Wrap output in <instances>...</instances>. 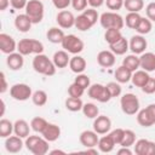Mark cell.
<instances>
[{
    "label": "cell",
    "instance_id": "obj_24",
    "mask_svg": "<svg viewBox=\"0 0 155 155\" xmlns=\"http://www.w3.org/2000/svg\"><path fill=\"white\" fill-rule=\"evenodd\" d=\"M109 48H110V51H111L115 56H122V54H125V53L130 50V46H128L127 39H125V38L122 36V38L119 39L116 42L109 45Z\"/></svg>",
    "mask_w": 155,
    "mask_h": 155
},
{
    "label": "cell",
    "instance_id": "obj_32",
    "mask_svg": "<svg viewBox=\"0 0 155 155\" xmlns=\"http://www.w3.org/2000/svg\"><path fill=\"white\" fill-rule=\"evenodd\" d=\"M153 29V23L148 18V17H142L137 28H136V31L140 35H145V34H149Z\"/></svg>",
    "mask_w": 155,
    "mask_h": 155
},
{
    "label": "cell",
    "instance_id": "obj_30",
    "mask_svg": "<svg viewBox=\"0 0 155 155\" xmlns=\"http://www.w3.org/2000/svg\"><path fill=\"white\" fill-rule=\"evenodd\" d=\"M17 51L23 54L28 56L33 53V39H22L17 44Z\"/></svg>",
    "mask_w": 155,
    "mask_h": 155
},
{
    "label": "cell",
    "instance_id": "obj_11",
    "mask_svg": "<svg viewBox=\"0 0 155 155\" xmlns=\"http://www.w3.org/2000/svg\"><path fill=\"white\" fill-rule=\"evenodd\" d=\"M79 140L81 143V145H84L85 148H94L98 145V140H99V137H98V133L93 130H86V131H82L80 133V137H79Z\"/></svg>",
    "mask_w": 155,
    "mask_h": 155
},
{
    "label": "cell",
    "instance_id": "obj_13",
    "mask_svg": "<svg viewBox=\"0 0 155 155\" xmlns=\"http://www.w3.org/2000/svg\"><path fill=\"white\" fill-rule=\"evenodd\" d=\"M111 128V120L107 115H98L93 121V130L98 134H107Z\"/></svg>",
    "mask_w": 155,
    "mask_h": 155
},
{
    "label": "cell",
    "instance_id": "obj_21",
    "mask_svg": "<svg viewBox=\"0 0 155 155\" xmlns=\"http://www.w3.org/2000/svg\"><path fill=\"white\" fill-rule=\"evenodd\" d=\"M42 137L46 139V140H48V142H54V140H57L58 138H59V136H61V128H59V126L58 125H56V124H47V126H46V128L42 131Z\"/></svg>",
    "mask_w": 155,
    "mask_h": 155
},
{
    "label": "cell",
    "instance_id": "obj_4",
    "mask_svg": "<svg viewBox=\"0 0 155 155\" xmlns=\"http://www.w3.org/2000/svg\"><path fill=\"white\" fill-rule=\"evenodd\" d=\"M121 110L126 115H134L139 110V99L134 93H125L120 98Z\"/></svg>",
    "mask_w": 155,
    "mask_h": 155
},
{
    "label": "cell",
    "instance_id": "obj_34",
    "mask_svg": "<svg viewBox=\"0 0 155 155\" xmlns=\"http://www.w3.org/2000/svg\"><path fill=\"white\" fill-rule=\"evenodd\" d=\"M75 27L80 31H86V30H90L93 27V24L87 19V17L84 13H81L78 17H75Z\"/></svg>",
    "mask_w": 155,
    "mask_h": 155
},
{
    "label": "cell",
    "instance_id": "obj_10",
    "mask_svg": "<svg viewBox=\"0 0 155 155\" xmlns=\"http://www.w3.org/2000/svg\"><path fill=\"white\" fill-rule=\"evenodd\" d=\"M56 22L58 23L59 28L62 29H69L75 25V17L73 12L68 10H61L56 16Z\"/></svg>",
    "mask_w": 155,
    "mask_h": 155
},
{
    "label": "cell",
    "instance_id": "obj_6",
    "mask_svg": "<svg viewBox=\"0 0 155 155\" xmlns=\"http://www.w3.org/2000/svg\"><path fill=\"white\" fill-rule=\"evenodd\" d=\"M61 45L68 53H71V54H79L80 52L84 51V47H85L84 41L74 34L65 35Z\"/></svg>",
    "mask_w": 155,
    "mask_h": 155
},
{
    "label": "cell",
    "instance_id": "obj_50",
    "mask_svg": "<svg viewBox=\"0 0 155 155\" xmlns=\"http://www.w3.org/2000/svg\"><path fill=\"white\" fill-rule=\"evenodd\" d=\"M87 4H88L87 0H71V6H73V8L76 10V11H81V12L86 10Z\"/></svg>",
    "mask_w": 155,
    "mask_h": 155
},
{
    "label": "cell",
    "instance_id": "obj_49",
    "mask_svg": "<svg viewBox=\"0 0 155 155\" xmlns=\"http://www.w3.org/2000/svg\"><path fill=\"white\" fill-rule=\"evenodd\" d=\"M142 91H143L144 93H147V94H153V93H155V78H151V76H150V79L147 81V84L142 87Z\"/></svg>",
    "mask_w": 155,
    "mask_h": 155
},
{
    "label": "cell",
    "instance_id": "obj_22",
    "mask_svg": "<svg viewBox=\"0 0 155 155\" xmlns=\"http://www.w3.org/2000/svg\"><path fill=\"white\" fill-rule=\"evenodd\" d=\"M86 65H87V63H86L85 58L81 57V56H79V54H75L74 57L70 58L69 68H70V70H71L73 73H75V74H81V73H84L85 69H86Z\"/></svg>",
    "mask_w": 155,
    "mask_h": 155
},
{
    "label": "cell",
    "instance_id": "obj_18",
    "mask_svg": "<svg viewBox=\"0 0 155 155\" xmlns=\"http://www.w3.org/2000/svg\"><path fill=\"white\" fill-rule=\"evenodd\" d=\"M6 64H7V67L11 70H19V69H22L23 68V64H24L23 54H21L18 51L7 54Z\"/></svg>",
    "mask_w": 155,
    "mask_h": 155
},
{
    "label": "cell",
    "instance_id": "obj_20",
    "mask_svg": "<svg viewBox=\"0 0 155 155\" xmlns=\"http://www.w3.org/2000/svg\"><path fill=\"white\" fill-rule=\"evenodd\" d=\"M30 128L31 127L29 126V124L23 119H18L13 122V133L21 138H27L29 136Z\"/></svg>",
    "mask_w": 155,
    "mask_h": 155
},
{
    "label": "cell",
    "instance_id": "obj_35",
    "mask_svg": "<svg viewBox=\"0 0 155 155\" xmlns=\"http://www.w3.org/2000/svg\"><path fill=\"white\" fill-rule=\"evenodd\" d=\"M140 18H142V16L139 15V12H128L125 17V24H126L127 28L136 30Z\"/></svg>",
    "mask_w": 155,
    "mask_h": 155
},
{
    "label": "cell",
    "instance_id": "obj_45",
    "mask_svg": "<svg viewBox=\"0 0 155 155\" xmlns=\"http://www.w3.org/2000/svg\"><path fill=\"white\" fill-rule=\"evenodd\" d=\"M84 92H85V90H84L81 86H79L78 84H75V82H73V84L68 87V94H69L70 97L81 98V96L84 94Z\"/></svg>",
    "mask_w": 155,
    "mask_h": 155
},
{
    "label": "cell",
    "instance_id": "obj_37",
    "mask_svg": "<svg viewBox=\"0 0 155 155\" xmlns=\"http://www.w3.org/2000/svg\"><path fill=\"white\" fill-rule=\"evenodd\" d=\"M12 132H13V124L7 119H1L0 120V137L7 138L11 136Z\"/></svg>",
    "mask_w": 155,
    "mask_h": 155
},
{
    "label": "cell",
    "instance_id": "obj_7",
    "mask_svg": "<svg viewBox=\"0 0 155 155\" xmlns=\"http://www.w3.org/2000/svg\"><path fill=\"white\" fill-rule=\"evenodd\" d=\"M87 94L90 98L98 101L101 103H107L111 99V96L105 85L102 84H93L87 88Z\"/></svg>",
    "mask_w": 155,
    "mask_h": 155
},
{
    "label": "cell",
    "instance_id": "obj_48",
    "mask_svg": "<svg viewBox=\"0 0 155 155\" xmlns=\"http://www.w3.org/2000/svg\"><path fill=\"white\" fill-rule=\"evenodd\" d=\"M124 133H125V130H122V128H115L109 134L111 136L114 143L116 145H120V143L122 142V138H124Z\"/></svg>",
    "mask_w": 155,
    "mask_h": 155
},
{
    "label": "cell",
    "instance_id": "obj_27",
    "mask_svg": "<svg viewBox=\"0 0 155 155\" xmlns=\"http://www.w3.org/2000/svg\"><path fill=\"white\" fill-rule=\"evenodd\" d=\"M132 71L130 69H127L125 65H120L119 68H116L115 73H114V76L116 79L117 82L120 84H126L128 81H131V78H132Z\"/></svg>",
    "mask_w": 155,
    "mask_h": 155
},
{
    "label": "cell",
    "instance_id": "obj_38",
    "mask_svg": "<svg viewBox=\"0 0 155 155\" xmlns=\"http://www.w3.org/2000/svg\"><path fill=\"white\" fill-rule=\"evenodd\" d=\"M82 113L87 119H96L99 115V109L93 103H85L82 107Z\"/></svg>",
    "mask_w": 155,
    "mask_h": 155
},
{
    "label": "cell",
    "instance_id": "obj_3",
    "mask_svg": "<svg viewBox=\"0 0 155 155\" xmlns=\"http://www.w3.org/2000/svg\"><path fill=\"white\" fill-rule=\"evenodd\" d=\"M99 23L105 30L107 29L121 30L125 25V19L119 13H116L114 11H108V12H103L99 16Z\"/></svg>",
    "mask_w": 155,
    "mask_h": 155
},
{
    "label": "cell",
    "instance_id": "obj_23",
    "mask_svg": "<svg viewBox=\"0 0 155 155\" xmlns=\"http://www.w3.org/2000/svg\"><path fill=\"white\" fill-rule=\"evenodd\" d=\"M52 62L54 63V65L57 68L62 69V68H65V67L69 65L70 57H69V54L65 50H59V51L54 52V54L52 57Z\"/></svg>",
    "mask_w": 155,
    "mask_h": 155
},
{
    "label": "cell",
    "instance_id": "obj_44",
    "mask_svg": "<svg viewBox=\"0 0 155 155\" xmlns=\"http://www.w3.org/2000/svg\"><path fill=\"white\" fill-rule=\"evenodd\" d=\"M74 82H75V84H78L79 86H81L84 90H87V88L91 86V81H90V78H88V75H86V74H82V73L76 75V78H75Z\"/></svg>",
    "mask_w": 155,
    "mask_h": 155
},
{
    "label": "cell",
    "instance_id": "obj_56",
    "mask_svg": "<svg viewBox=\"0 0 155 155\" xmlns=\"http://www.w3.org/2000/svg\"><path fill=\"white\" fill-rule=\"evenodd\" d=\"M88 1V5L92 7V8H98L101 7L103 4H105V0H87Z\"/></svg>",
    "mask_w": 155,
    "mask_h": 155
},
{
    "label": "cell",
    "instance_id": "obj_60",
    "mask_svg": "<svg viewBox=\"0 0 155 155\" xmlns=\"http://www.w3.org/2000/svg\"><path fill=\"white\" fill-rule=\"evenodd\" d=\"M50 154L51 155H54V154H65L63 150H58V149H56V150H52V151H50Z\"/></svg>",
    "mask_w": 155,
    "mask_h": 155
},
{
    "label": "cell",
    "instance_id": "obj_61",
    "mask_svg": "<svg viewBox=\"0 0 155 155\" xmlns=\"http://www.w3.org/2000/svg\"><path fill=\"white\" fill-rule=\"evenodd\" d=\"M4 113H5V102L1 101V116L4 115Z\"/></svg>",
    "mask_w": 155,
    "mask_h": 155
},
{
    "label": "cell",
    "instance_id": "obj_26",
    "mask_svg": "<svg viewBox=\"0 0 155 155\" xmlns=\"http://www.w3.org/2000/svg\"><path fill=\"white\" fill-rule=\"evenodd\" d=\"M64 36H65L64 31H63L61 28H58V27H52V28H50V29L47 30V33H46L47 40H48L50 42H52V44H62Z\"/></svg>",
    "mask_w": 155,
    "mask_h": 155
},
{
    "label": "cell",
    "instance_id": "obj_51",
    "mask_svg": "<svg viewBox=\"0 0 155 155\" xmlns=\"http://www.w3.org/2000/svg\"><path fill=\"white\" fill-rule=\"evenodd\" d=\"M145 13H147V17L151 21V22H155V1L153 2H149L145 7Z\"/></svg>",
    "mask_w": 155,
    "mask_h": 155
},
{
    "label": "cell",
    "instance_id": "obj_39",
    "mask_svg": "<svg viewBox=\"0 0 155 155\" xmlns=\"http://www.w3.org/2000/svg\"><path fill=\"white\" fill-rule=\"evenodd\" d=\"M47 124H48V122H47L44 117L36 116V117L31 119V121H30V127H31V130H33L34 132H36V133H42V131L46 128Z\"/></svg>",
    "mask_w": 155,
    "mask_h": 155
},
{
    "label": "cell",
    "instance_id": "obj_5",
    "mask_svg": "<svg viewBox=\"0 0 155 155\" xmlns=\"http://www.w3.org/2000/svg\"><path fill=\"white\" fill-rule=\"evenodd\" d=\"M25 15L30 18L33 24L40 23L44 19V4L40 0H29L25 6Z\"/></svg>",
    "mask_w": 155,
    "mask_h": 155
},
{
    "label": "cell",
    "instance_id": "obj_59",
    "mask_svg": "<svg viewBox=\"0 0 155 155\" xmlns=\"http://www.w3.org/2000/svg\"><path fill=\"white\" fill-rule=\"evenodd\" d=\"M84 153H87V154H98L97 149H94V148H86V150Z\"/></svg>",
    "mask_w": 155,
    "mask_h": 155
},
{
    "label": "cell",
    "instance_id": "obj_41",
    "mask_svg": "<svg viewBox=\"0 0 155 155\" xmlns=\"http://www.w3.org/2000/svg\"><path fill=\"white\" fill-rule=\"evenodd\" d=\"M121 38H122V34L119 29H107L104 33V40L108 42V45L116 42Z\"/></svg>",
    "mask_w": 155,
    "mask_h": 155
},
{
    "label": "cell",
    "instance_id": "obj_2",
    "mask_svg": "<svg viewBox=\"0 0 155 155\" xmlns=\"http://www.w3.org/2000/svg\"><path fill=\"white\" fill-rule=\"evenodd\" d=\"M48 140H46L44 137H39V136H28L25 138L24 145L25 148L34 155H45L48 153Z\"/></svg>",
    "mask_w": 155,
    "mask_h": 155
},
{
    "label": "cell",
    "instance_id": "obj_46",
    "mask_svg": "<svg viewBox=\"0 0 155 155\" xmlns=\"http://www.w3.org/2000/svg\"><path fill=\"white\" fill-rule=\"evenodd\" d=\"M82 13L87 17V19L94 25L96 23H97V21H99V15H98V12L94 10V8H86L85 11H82Z\"/></svg>",
    "mask_w": 155,
    "mask_h": 155
},
{
    "label": "cell",
    "instance_id": "obj_12",
    "mask_svg": "<svg viewBox=\"0 0 155 155\" xmlns=\"http://www.w3.org/2000/svg\"><path fill=\"white\" fill-rule=\"evenodd\" d=\"M128 46H130V50L132 51V53H134V54H142L145 51V48L148 46V42H147V39L143 35L138 34V35H133L130 39Z\"/></svg>",
    "mask_w": 155,
    "mask_h": 155
},
{
    "label": "cell",
    "instance_id": "obj_55",
    "mask_svg": "<svg viewBox=\"0 0 155 155\" xmlns=\"http://www.w3.org/2000/svg\"><path fill=\"white\" fill-rule=\"evenodd\" d=\"M145 109H147L148 114L150 115L151 120H153V121H154V124H155V103H151V104H149L148 107H145Z\"/></svg>",
    "mask_w": 155,
    "mask_h": 155
},
{
    "label": "cell",
    "instance_id": "obj_28",
    "mask_svg": "<svg viewBox=\"0 0 155 155\" xmlns=\"http://www.w3.org/2000/svg\"><path fill=\"white\" fill-rule=\"evenodd\" d=\"M115 145L116 144L114 143V140L109 133H107V136L101 137L98 140V149L101 153H110V151H113Z\"/></svg>",
    "mask_w": 155,
    "mask_h": 155
},
{
    "label": "cell",
    "instance_id": "obj_47",
    "mask_svg": "<svg viewBox=\"0 0 155 155\" xmlns=\"http://www.w3.org/2000/svg\"><path fill=\"white\" fill-rule=\"evenodd\" d=\"M105 5L110 11H119L124 7V0H105Z\"/></svg>",
    "mask_w": 155,
    "mask_h": 155
},
{
    "label": "cell",
    "instance_id": "obj_14",
    "mask_svg": "<svg viewBox=\"0 0 155 155\" xmlns=\"http://www.w3.org/2000/svg\"><path fill=\"white\" fill-rule=\"evenodd\" d=\"M0 50L2 53L10 54L17 50V42L11 35L6 33H1L0 34Z\"/></svg>",
    "mask_w": 155,
    "mask_h": 155
},
{
    "label": "cell",
    "instance_id": "obj_1",
    "mask_svg": "<svg viewBox=\"0 0 155 155\" xmlns=\"http://www.w3.org/2000/svg\"><path fill=\"white\" fill-rule=\"evenodd\" d=\"M33 69L39 74L52 76L56 74L57 67L46 54L40 53V54H35V57L33 58Z\"/></svg>",
    "mask_w": 155,
    "mask_h": 155
},
{
    "label": "cell",
    "instance_id": "obj_42",
    "mask_svg": "<svg viewBox=\"0 0 155 155\" xmlns=\"http://www.w3.org/2000/svg\"><path fill=\"white\" fill-rule=\"evenodd\" d=\"M136 143V133L132 130H125L122 142L120 143V147H132Z\"/></svg>",
    "mask_w": 155,
    "mask_h": 155
},
{
    "label": "cell",
    "instance_id": "obj_52",
    "mask_svg": "<svg viewBox=\"0 0 155 155\" xmlns=\"http://www.w3.org/2000/svg\"><path fill=\"white\" fill-rule=\"evenodd\" d=\"M52 4L57 10H65L69 5H71V0H52Z\"/></svg>",
    "mask_w": 155,
    "mask_h": 155
},
{
    "label": "cell",
    "instance_id": "obj_8",
    "mask_svg": "<svg viewBox=\"0 0 155 155\" xmlns=\"http://www.w3.org/2000/svg\"><path fill=\"white\" fill-rule=\"evenodd\" d=\"M31 87L27 84H15L11 86L10 88V96L15 99V101H19V102H24L29 98H31Z\"/></svg>",
    "mask_w": 155,
    "mask_h": 155
},
{
    "label": "cell",
    "instance_id": "obj_25",
    "mask_svg": "<svg viewBox=\"0 0 155 155\" xmlns=\"http://www.w3.org/2000/svg\"><path fill=\"white\" fill-rule=\"evenodd\" d=\"M150 79V75H149V73L148 71H145V70H136V71H133V74H132V78H131V81H132V84L136 86V87H143L145 84H147V81Z\"/></svg>",
    "mask_w": 155,
    "mask_h": 155
},
{
    "label": "cell",
    "instance_id": "obj_31",
    "mask_svg": "<svg viewBox=\"0 0 155 155\" xmlns=\"http://www.w3.org/2000/svg\"><path fill=\"white\" fill-rule=\"evenodd\" d=\"M84 103L81 101V98H76V97H68L65 99V109L69 111H80L82 110Z\"/></svg>",
    "mask_w": 155,
    "mask_h": 155
},
{
    "label": "cell",
    "instance_id": "obj_33",
    "mask_svg": "<svg viewBox=\"0 0 155 155\" xmlns=\"http://www.w3.org/2000/svg\"><path fill=\"white\" fill-rule=\"evenodd\" d=\"M137 122L140 126H143V127H150V126L154 125V121L151 120V117L148 114V111H147L145 108L138 110V113H137Z\"/></svg>",
    "mask_w": 155,
    "mask_h": 155
},
{
    "label": "cell",
    "instance_id": "obj_16",
    "mask_svg": "<svg viewBox=\"0 0 155 155\" xmlns=\"http://www.w3.org/2000/svg\"><path fill=\"white\" fill-rule=\"evenodd\" d=\"M115 54L110 50H103L97 54V63L103 68H110L115 64Z\"/></svg>",
    "mask_w": 155,
    "mask_h": 155
},
{
    "label": "cell",
    "instance_id": "obj_9",
    "mask_svg": "<svg viewBox=\"0 0 155 155\" xmlns=\"http://www.w3.org/2000/svg\"><path fill=\"white\" fill-rule=\"evenodd\" d=\"M134 153L137 155H155V142L148 139H138L134 144Z\"/></svg>",
    "mask_w": 155,
    "mask_h": 155
},
{
    "label": "cell",
    "instance_id": "obj_15",
    "mask_svg": "<svg viewBox=\"0 0 155 155\" xmlns=\"http://www.w3.org/2000/svg\"><path fill=\"white\" fill-rule=\"evenodd\" d=\"M22 139H23V138L18 137V136H16V134L7 137V138L5 139V149H6L8 153H11V154L19 153V151L22 150L23 145H24V143H23Z\"/></svg>",
    "mask_w": 155,
    "mask_h": 155
},
{
    "label": "cell",
    "instance_id": "obj_57",
    "mask_svg": "<svg viewBox=\"0 0 155 155\" xmlns=\"http://www.w3.org/2000/svg\"><path fill=\"white\" fill-rule=\"evenodd\" d=\"M119 155H132V150L130 149V147H121L117 150Z\"/></svg>",
    "mask_w": 155,
    "mask_h": 155
},
{
    "label": "cell",
    "instance_id": "obj_36",
    "mask_svg": "<svg viewBox=\"0 0 155 155\" xmlns=\"http://www.w3.org/2000/svg\"><path fill=\"white\" fill-rule=\"evenodd\" d=\"M124 7L128 12H140L144 7L143 0H124Z\"/></svg>",
    "mask_w": 155,
    "mask_h": 155
},
{
    "label": "cell",
    "instance_id": "obj_54",
    "mask_svg": "<svg viewBox=\"0 0 155 155\" xmlns=\"http://www.w3.org/2000/svg\"><path fill=\"white\" fill-rule=\"evenodd\" d=\"M0 78H1V86H0V93H5L7 91V82H6V76H5V73L1 71L0 74Z\"/></svg>",
    "mask_w": 155,
    "mask_h": 155
},
{
    "label": "cell",
    "instance_id": "obj_19",
    "mask_svg": "<svg viewBox=\"0 0 155 155\" xmlns=\"http://www.w3.org/2000/svg\"><path fill=\"white\" fill-rule=\"evenodd\" d=\"M31 24L33 22L30 21V18L25 15V13H22V15H17L16 18H15V27L18 31L21 33H27L30 30L31 28Z\"/></svg>",
    "mask_w": 155,
    "mask_h": 155
},
{
    "label": "cell",
    "instance_id": "obj_58",
    "mask_svg": "<svg viewBox=\"0 0 155 155\" xmlns=\"http://www.w3.org/2000/svg\"><path fill=\"white\" fill-rule=\"evenodd\" d=\"M10 5V0H0V11H5Z\"/></svg>",
    "mask_w": 155,
    "mask_h": 155
},
{
    "label": "cell",
    "instance_id": "obj_40",
    "mask_svg": "<svg viewBox=\"0 0 155 155\" xmlns=\"http://www.w3.org/2000/svg\"><path fill=\"white\" fill-rule=\"evenodd\" d=\"M31 101L35 105L38 107H44L47 103V93L42 90H38L35 92H33L31 94Z\"/></svg>",
    "mask_w": 155,
    "mask_h": 155
},
{
    "label": "cell",
    "instance_id": "obj_17",
    "mask_svg": "<svg viewBox=\"0 0 155 155\" xmlns=\"http://www.w3.org/2000/svg\"><path fill=\"white\" fill-rule=\"evenodd\" d=\"M140 68L148 73L155 71V53L153 52H143L139 57Z\"/></svg>",
    "mask_w": 155,
    "mask_h": 155
},
{
    "label": "cell",
    "instance_id": "obj_43",
    "mask_svg": "<svg viewBox=\"0 0 155 155\" xmlns=\"http://www.w3.org/2000/svg\"><path fill=\"white\" fill-rule=\"evenodd\" d=\"M105 86H107V88H108V91H109L111 98L119 97V96L121 94V92H122L121 85H120V82H117V81H110V82H108Z\"/></svg>",
    "mask_w": 155,
    "mask_h": 155
},
{
    "label": "cell",
    "instance_id": "obj_53",
    "mask_svg": "<svg viewBox=\"0 0 155 155\" xmlns=\"http://www.w3.org/2000/svg\"><path fill=\"white\" fill-rule=\"evenodd\" d=\"M28 1L29 0H10V5L15 10H22V8H25Z\"/></svg>",
    "mask_w": 155,
    "mask_h": 155
},
{
    "label": "cell",
    "instance_id": "obj_29",
    "mask_svg": "<svg viewBox=\"0 0 155 155\" xmlns=\"http://www.w3.org/2000/svg\"><path fill=\"white\" fill-rule=\"evenodd\" d=\"M122 65H125L127 69H130L132 73L138 70V68H140V62H139V57L134 53L132 54H127L124 59H122Z\"/></svg>",
    "mask_w": 155,
    "mask_h": 155
}]
</instances>
